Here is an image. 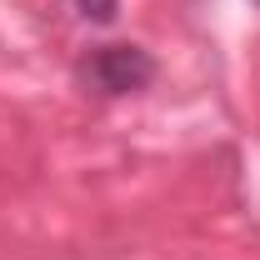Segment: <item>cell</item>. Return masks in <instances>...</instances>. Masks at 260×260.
<instances>
[{
    "mask_svg": "<svg viewBox=\"0 0 260 260\" xmlns=\"http://www.w3.org/2000/svg\"><path fill=\"white\" fill-rule=\"evenodd\" d=\"M80 80L100 95H130L155 80V55L140 45H95L80 60Z\"/></svg>",
    "mask_w": 260,
    "mask_h": 260,
    "instance_id": "obj_1",
    "label": "cell"
},
{
    "mask_svg": "<svg viewBox=\"0 0 260 260\" xmlns=\"http://www.w3.org/2000/svg\"><path fill=\"white\" fill-rule=\"evenodd\" d=\"M75 10H80L85 20H95V25H110V20L120 15V0H75Z\"/></svg>",
    "mask_w": 260,
    "mask_h": 260,
    "instance_id": "obj_2",
    "label": "cell"
}]
</instances>
